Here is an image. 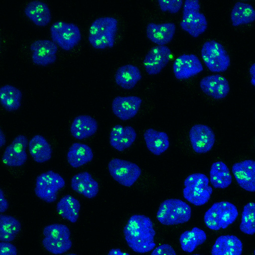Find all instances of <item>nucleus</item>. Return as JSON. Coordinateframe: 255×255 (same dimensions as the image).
I'll return each instance as SVG.
<instances>
[{
  "label": "nucleus",
  "instance_id": "4c0bfd02",
  "mask_svg": "<svg viewBox=\"0 0 255 255\" xmlns=\"http://www.w3.org/2000/svg\"><path fill=\"white\" fill-rule=\"evenodd\" d=\"M150 255H177L173 248L168 244H162L153 249Z\"/></svg>",
  "mask_w": 255,
  "mask_h": 255
},
{
  "label": "nucleus",
  "instance_id": "a878e982",
  "mask_svg": "<svg viewBox=\"0 0 255 255\" xmlns=\"http://www.w3.org/2000/svg\"><path fill=\"white\" fill-rule=\"evenodd\" d=\"M29 153L33 160L38 163H43L49 161L52 155V147L41 135L33 136L28 143Z\"/></svg>",
  "mask_w": 255,
  "mask_h": 255
},
{
  "label": "nucleus",
  "instance_id": "423d86ee",
  "mask_svg": "<svg viewBox=\"0 0 255 255\" xmlns=\"http://www.w3.org/2000/svg\"><path fill=\"white\" fill-rule=\"evenodd\" d=\"M191 217V208L179 199H168L163 201L156 213V218L164 225L183 224Z\"/></svg>",
  "mask_w": 255,
  "mask_h": 255
},
{
  "label": "nucleus",
  "instance_id": "4468645a",
  "mask_svg": "<svg viewBox=\"0 0 255 255\" xmlns=\"http://www.w3.org/2000/svg\"><path fill=\"white\" fill-rule=\"evenodd\" d=\"M31 58L35 64L46 66L54 63L57 59V44L52 40L38 39L30 45Z\"/></svg>",
  "mask_w": 255,
  "mask_h": 255
},
{
  "label": "nucleus",
  "instance_id": "f257e3e1",
  "mask_svg": "<svg viewBox=\"0 0 255 255\" xmlns=\"http://www.w3.org/2000/svg\"><path fill=\"white\" fill-rule=\"evenodd\" d=\"M155 231L151 220L143 215L131 216L124 229L125 240L134 252L144 254L155 247Z\"/></svg>",
  "mask_w": 255,
  "mask_h": 255
},
{
  "label": "nucleus",
  "instance_id": "c03bdc74",
  "mask_svg": "<svg viewBox=\"0 0 255 255\" xmlns=\"http://www.w3.org/2000/svg\"><path fill=\"white\" fill-rule=\"evenodd\" d=\"M65 255H77L74 254V253H71V254H66Z\"/></svg>",
  "mask_w": 255,
  "mask_h": 255
},
{
  "label": "nucleus",
  "instance_id": "393cba45",
  "mask_svg": "<svg viewBox=\"0 0 255 255\" xmlns=\"http://www.w3.org/2000/svg\"><path fill=\"white\" fill-rule=\"evenodd\" d=\"M24 11L26 16L38 26H45L51 19V12L49 6L41 0L30 1L26 4Z\"/></svg>",
  "mask_w": 255,
  "mask_h": 255
},
{
  "label": "nucleus",
  "instance_id": "cd10ccee",
  "mask_svg": "<svg viewBox=\"0 0 255 255\" xmlns=\"http://www.w3.org/2000/svg\"><path fill=\"white\" fill-rule=\"evenodd\" d=\"M94 157L92 148L87 144L74 142L67 153V160L73 168H78L91 162Z\"/></svg>",
  "mask_w": 255,
  "mask_h": 255
},
{
  "label": "nucleus",
  "instance_id": "bb28decb",
  "mask_svg": "<svg viewBox=\"0 0 255 255\" xmlns=\"http://www.w3.org/2000/svg\"><path fill=\"white\" fill-rule=\"evenodd\" d=\"M141 78V73L139 68L132 64H126L120 67L115 76L116 84L126 90L133 88Z\"/></svg>",
  "mask_w": 255,
  "mask_h": 255
},
{
  "label": "nucleus",
  "instance_id": "ea45409f",
  "mask_svg": "<svg viewBox=\"0 0 255 255\" xmlns=\"http://www.w3.org/2000/svg\"><path fill=\"white\" fill-rule=\"evenodd\" d=\"M0 211L1 213L5 212L9 206L8 202L5 197L4 193L0 189Z\"/></svg>",
  "mask_w": 255,
  "mask_h": 255
},
{
  "label": "nucleus",
  "instance_id": "a19ab883",
  "mask_svg": "<svg viewBox=\"0 0 255 255\" xmlns=\"http://www.w3.org/2000/svg\"><path fill=\"white\" fill-rule=\"evenodd\" d=\"M107 255H130L128 253L122 252L120 249H112Z\"/></svg>",
  "mask_w": 255,
  "mask_h": 255
},
{
  "label": "nucleus",
  "instance_id": "5701e85b",
  "mask_svg": "<svg viewBox=\"0 0 255 255\" xmlns=\"http://www.w3.org/2000/svg\"><path fill=\"white\" fill-rule=\"evenodd\" d=\"M98 128V123L93 117L88 115H81L74 119L70 130L73 137L82 140L95 134Z\"/></svg>",
  "mask_w": 255,
  "mask_h": 255
},
{
  "label": "nucleus",
  "instance_id": "aec40b11",
  "mask_svg": "<svg viewBox=\"0 0 255 255\" xmlns=\"http://www.w3.org/2000/svg\"><path fill=\"white\" fill-rule=\"evenodd\" d=\"M70 185L73 190L88 199L95 198L99 191L98 182L87 171L74 175L71 178Z\"/></svg>",
  "mask_w": 255,
  "mask_h": 255
},
{
  "label": "nucleus",
  "instance_id": "37998d69",
  "mask_svg": "<svg viewBox=\"0 0 255 255\" xmlns=\"http://www.w3.org/2000/svg\"><path fill=\"white\" fill-rule=\"evenodd\" d=\"M0 147H2L4 144H5L6 142V139L4 134L3 133L2 129H0Z\"/></svg>",
  "mask_w": 255,
  "mask_h": 255
},
{
  "label": "nucleus",
  "instance_id": "b1692460",
  "mask_svg": "<svg viewBox=\"0 0 255 255\" xmlns=\"http://www.w3.org/2000/svg\"><path fill=\"white\" fill-rule=\"evenodd\" d=\"M243 243L233 235H221L216 240L211 249V255H242Z\"/></svg>",
  "mask_w": 255,
  "mask_h": 255
},
{
  "label": "nucleus",
  "instance_id": "dca6fc26",
  "mask_svg": "<svg viewBox=\"0 0 255 255\" xmlns=\"http://www.w3.org/2000/svg\"><path fill=\"white\" fill-rule=\"evenodd\" d=\"M173 72L178 80H185L194 76L203 70V65L198 57L193 54H184L174 61Z\"/></svg>",
  "mask_w": 255,
  "mask_h": 255
},
{
  "label": "nucleus",
  "instance_id": "412c9836",
  "mask_svg": "<svg viewBox=\"0 0 255 255\" xmlns=\"http://www.w3.org/2000/svg\"><path fill=\"white\" fill-rule=\"evenodd\" d=\"M136 132L131 126L116 125L112 128L109 137L110 144L114 148L122 151L129 148L134 142Z\"/></svg>",
  "mask_w": 255,
  "mask_h": 255
},
{
  "label": "nucleus",
  "instance_id": "20e7f679",
  "mask_svg": "<svg viewBox=\"0 0 255 255\" xmlns=\"http://www.w3.org/2000/svg\"><path fill=\"white\" fill-rule=\"evenodd\" d=\"M209 183L208 177L203 173H195L189 175L184 181V198L195 206L205 205L210 200L213 192Z\"/></svg>",
  "mask_w": 255,
  "mask_h": 255
},
{
  "label": "nucleus",
  "instance_id": "ddd939ff",
  "mask_svg": "<svg viewBox=\"0 0 255 255\" xmlns=\"http://www.w3.org/2000/svg\"><path fill=\"white\" fill-rule=\"evenodd\" d=\"M189 139L193 150L199 154L205 153L211 150L215 142V135L208 126L196 124L189 131Z\"/></svg>",
  "mask_w": 255,
  "mask_h": 255
},
{
  "label": "nucleus",
  "instance_id": "0eeeda50",
  "mask_svg": "<svg viewBox=\"0 0 255 255\" xmlns=\"http://www.w3.org/2000/svg\"><path fill=\"white\" fill-rule=\"evenodd\" d=\"M198 0H186L184 2L181 28L191 36L196 38L207 28L208 22L205 15L200 12Z\"/></svg>",
  "mask_w": 255,
  "mask_h": 255
},
{
  "label": "nucleus",
  "instance_id": "1a4fd4ad",
  "mask_svg": "<svg viewBox=\"0 0 255 255\" xmlns=\"http://www.w3.org/2000/svg\"><path fill=\"white\" fill-rule=\"evenodd\" d=\"M201 54L205 65L212 72L225 71L230 65L227 52L221 43L214 40L207 41L203 44Z\"/></svg>",
  "mask_w": 255,
  "mask_h": 255
},
{
  "label": "nucleus",
  "instance_id": "58836bf2",
  "mask_svg": "<svg viewBox=\"0 0 255 255\" xmlns=\"http://www.w3.org/2000/svg\"><path fill=\"white\" fill-rule=\"evenodd\" d=\"M0 255H17V248L10 242H1Z\"/></svg>",
  "mask_w": 255,
  "mask_h": 255
},
{
  "label": "nucleus",
  "instance_id": "6ab92c4d",
  "mask_svg": "<svg viewBox=\"0 0 255 255\" xmlns=\"http://www.w3.org/2000/svg\"><path fill=\"white\" fill-rule=\"evenodd\" d=\"M200 87L204 93L217 100L224 98L230 91L228 80L219 74L204 77L200 82Z\"/></svg>",
  "mask_w": 255,
  "mask_h": 255
},
{
  "label": "nucleus",
  "instance_id": "6e6552de",
  "mask_svg": "<svg viewBox=\"0 0 255 255\" xmlns=\"http://www.w3.org/2000/svg\"><path fill=\"white\" fill-rule=\"evenodd\" d=\"M66 182L59 173L49 170L39 175L35 180L34 193L43 201L51 203L57 198L58 192L64 188Z\"/></svg>",
  "mask_w": 255,
  "mask_h": 255
},
{
  "label": "nucleus",
  "instance_id": "39448f33",
  "mask_svg": "<svg viewBox=\"0 0 255 255\" xmlns=\"http://www.w3.org/2000/svg\"><path fill=\"white\" fill-rule=\"evenodd\" d=\"M239 215L236 206L228 201L214 203L205 212L204 221L210 230L226 229L233 224Z\"/></svg>",
  "mask_w": 255,
  "mask_h": 255
},
{
  "label": "nucleus",
  "instance_id": "f8f14e48",
  "mask_svg": "<svg viewBox=\"0 0 255 255\" xmlns=\"http://www.w3.org/2000/svg\"><path fill=\"white\" fill-rule=\"evenodd\" d=\"M28 143L26 136H16L5 148L2 156V163L9 167L22 166L27 160L26 148Z\"/></svg>",
  "mask_w": 255,
  "mask_h": 255
},
{
  "label": "nucleus",
  "instance_id": "72a5a7b5",
  "mask_svg": "<svg viewBox=\"0 0 255 255\" xmlns=\"http://www.w3.org/2000/svg\"><path fill=\"white\" fill-rule=\"evenodd\" d=\"M20 222L15 218L7 215L0 216V240L1 242L13 241L21 230Z\"/></svg>",
  "mask_w": 255,
  "mask_h": 255
},
{
  "label": "nucleus",
  "instance_id": "c85d7f7f",
  "mask_svg": "<svg viewBox=\"0 0 255 255\" xmlns=\"http://www.w3.org/2000/svg\"><path fill=\"white\" fill-rule=\"evenodd\" d=\"M143 138L148 149L155 155L161 154L169 146L168 135L163 131H159L149 128L144 131Z\"/></svg>",
  "mask_w": 255,
  "mask_h": 255
},
{
  "label": "nucleus",
  "instance_id": "49530a36",
  "mask_svg": "<svg viewBox=\"0 0 255 255\" xmlns=\"http://www.w3.org/2000/svg\"><path fill=\"white\" fill-rule=\"evenodd\" d=\"M254 255H255V250L254 251Z\"/></svg>",
  "mask_w": 255,
  "mask_h": 255
},
{
  "label": "nucleus",
  "instance_id": "a211bd4d",
  "mask_svg": "<svg viewBox=\"0 0 255 255\" xmlns=\"http://www.w3.org/2000/svg\"><path fill=\"white\" fill-rule=\"evenodd\" d=\"M233 174L239 185L249 192H255V161L247 159L235 163Z\"/></svg>",
  "mask_w": 255,
  "mask_h": 255
},
{
  "label": "nucleus",
  "instance_id": "2eb2a0df",
  "mask_svg": "<svg viewBox=\"0 0 255 255\" xmlns=\"http://www.w3.org/2000/svg\"><path fill=\"white\" fill-rule=\"evenodd\" d=\"M171 56V51L168 46L156 45L153 47L144 58L145 70L150 75L159 74L167 65Z\"/></svg>",
  "mask_w": 255,
  "mask_h": 255
},
{
  "label": "nucleus",
  "instance_id": "79ce46f5",
  "mask_svg": "<svg viewBox=\"0 0 255 255\" xmlns=\"http://www.w3.org/2000/svg\"><path fill=\"white\" fill-rule=\"evenodd\" d=\"M249 72L251 76V83L255 87V63L250 67Z\"/></svg>",
  "mask_w": 255,
  "mask_h": 255
},
{
  "label": "nucleus",
  "instance_id": "9d476101",
  "mask_svg": "<svg viewBox=\"0 0 255 255\" xmlns=\"http://www.w3.org/2000/svg\"><path fill=\"white\" fill-rule=\"evenodd\" d=\"M50 33L52 40L66 50L72 49L80 41L82 37L78 25L62 20L56 21L51 25Z\"/></svg>",
  "mask_w": 255,
  "mask_h": 255
},
{
  "label": "nucleus",
  "instance_id": "9b49d317",
  "mask_svg": "<svg viewBox=\"0 0 255 255\" xmlns=\"http://www.w3.org/2000/svg\"><path fill=\"white\" fill-rule=\"evenodd\" d=\"M108 168L112 178L126 187L133 185L141 174V170L136 164L119 158L111 160Z\"/></svg>",
  "mask_w": 255,
  "mask_h": 255
},
{
  "label": "nucleus",
  "instance_id": "473e14b6",
  "mask_svg": "<svg viewBox=\"0 0 255 255\" xmlns=\"http://www.w3.org/2000/svg\"><path fill=\"white\" fill-rule=\"evenodd\" d=\"M207 239V235L205 231L195 227L191 230L182 233L179 238L181 249L185 252L192 253L196 248L203 244Z\"/></svg>",
  "mask_w": 255,
  "mask_h": 255
},
{
  "label": "nucleus",
  "instance_id": "c9c22d12",
  "mask_svg": "<svg viewBox=\"0 0 255 255\" xmlns=\"http://www.w3.org/2000/svg\"><path fill=\"white\" fill-rule=\"evenodd\" d=\"M240 229L249 235L255 234V203L249 202L244 206Z\"/></svg>",
  "mask_w": 255,
  "mask_h": 255
},
{
  "label": "nucleus",
  "instance_id": "7c9ffc66",
  "mask_svg": "<svg viewBox=\"0 0 255 255\" xmlns=\"http://www.w3.org/2000/svg\"><path fill=\"white\" fill-rule=\"evenodd\" d=\"M22 98L21 91L14 85L6 84L0 88V103L3 108L7 111L18 110L21 106Z\"/></svg>",
  "mask_w": 255,
  "mask_h": 255
},
{
  "label": "nucleus",
  "instance_id": "a18cd8bd",
  "mask_svg": "<svg viewBox=\"0 0 255 255\" xmlns=\"http://www.w3.org/2000/svg\"><path fill=\"white\" fill-rule=\"evenodd\" d=\"M202 255L195 254H193V255Z\"/></svg>",
  "mask_w": 255,
  "mask_h": 255
},
{
  "label": "nucleus",
  "instance_id": "f704fd0d",
  "mask_svg": "<svg viewBox=\"0 0 255 255\" xmlns=\"http://www.w3.org/2000/svg\"><path fill=\"white\" fill-rule=\"evenodd\" d=\"M231 19L234 26L250 23L255 20V10L249 3L237 2L231 11Z\"/></svg>",
  "mask_w": 255,
  "mask_h": 255
},
{
  "label": "nucleus",
  "instance_id": "4be33fe9",
  "mask_svg": "<svg viewBox=\"0 0 255 255\" xmlns=\"http://www.w3.org/2000/svg\"><path fill=\"white\" fill-rule=\"evenodd\" d=\"M176 31V25L173 22L157 24L148 23L146 28L147 38L157 45H165L173 39Z\"/></svg>",
  "mask_w": 255,
  "mask_h": 255
},
{
  "label": "nucleus",
  "instance_id": "c756f323",
  "mask_svg": "<svg viewBox=\"0 0 255 255\" xmlns=\"http://www.w3.org/2000/svg\"><path fill=\"white\" fill-rule=\"evenodd\" d=\"M80 209L79 201L69 194L63 196L56 205V210L59 215L72 223L77 221Z\"/></svg>",
  "mask_w": 255,
  "mask_h": 255
},
{
  "label": "nucleus",
  "instance_id": "f03ea898",
  "mask_svg": "<svg viewBox=\"0 0 255 255\" xmlns=\"http://www.w3.org/2000/svg\"><path fill=\"white\" fill-rule=\"evenodd\" d=\"M118 28L117 18L103 16L94 19L91 23L88 34V40L94 48L103 49L112 48L115 42Z\"/></svg>",
  "mask_w": 255,
  "mask_h": 255
},
{
  "label": "nucleus",
  "instance_id": "e433bc0d",
  "mask_svg": "<svg viewBox=\"0 0 255 255\" xmlns=\"http://www.w3.org/2000/svg\"><path fill=\"white\" fill-rule=\"evenodd\" d=\"M158 3L161 11H168L170 13L174 14L179 12L182 6L183 0H158Z\"/></svg>",
  "mask_w": 255,
  "mask_h": 255
},
{
  "label": "nucleus",
  "instance_id": "7ed1b4c3",
  "mask_svg": "<svg viewBox=\"0 0 255 255\" xmlns=\"http://www.w3.org/2000/svg\"><path fill=\"white\" fill-rule=\"evenodd\" d=\"M43 247L53 255H61L72 247L69 228L62 224H52L45 226L42 231Z\"/></svg>",
  "mask_w": 255,
  "mask_h": 255
},
{
  "label": "nucleus",
  "instance_id": "f3484780",
  "mask_svg": "<svg viewBox=\"0 0 255 255\" xmlns=\"http://www.w3.org/2000/svg\"><path fill=\"white\" fill-rule=\"evenodd\" d=\"M141 103V99L137 96H117L112 101V110L119 119L127 121L137 114Z\"/></svg>",
  "mask_w": 255,
  "mask_h": 255
},
{
  "label": "nucleus",
  "instance_id": "2f4dec72",
  "mask_svg": "<svg viewBox=\"0 0 255 255\" xmlns=\"http://www.w3.org/2000/svg\"><path fill=\"white\" fill-rule=\"evenodd\" d=\"M210 181L215 188L225 189L232 182V177L227 165L222 161L212 163L210 170Z\"/></svg>",
  "mask_w": 255,
  "mask_h": 255
}]
</instances>
